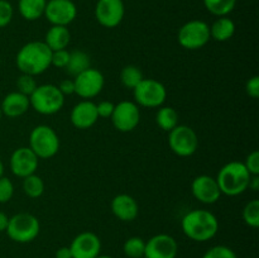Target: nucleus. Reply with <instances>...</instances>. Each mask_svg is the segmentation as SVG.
<instances>
[{
    "label": "nucleus",
    "mask_w": 259,
    "mask_h": 258,
    "mask_svg": "<svg viewBox=\"0 0 259 258\" xmlns=\"http://www.w3.org/2000/svg\"><path fill=\"white\" fill-rule=\"evenodd\" d=\"M51 56L52 51L45 42L33 40L28 42L18 51L15 63L20 72L35 77L50 68Z\"/></svg>",
    "instance_id": "obj_1"
},
{
    "label": "nucleus",
    "mask_w": 259,
    "mask_h": 258,
    "mask_svg": "<svg viewBox=\"0 0 259 258\" xmlns=\"http://www.w3.org/2000/svg\"><path fill=\"white\" fill-rule=\"evenodd\" d=\"M181 228L184 234L191 240L207 242L217 235L219 220L209 210L194 209L182 218Z\"/></svg>",
    "instance_id": "obj_2"
},
{
    "label": "nucleus",
    "mask_w": 259,
    "mask_h": 258,
    "mask_svg": "<svg viewBox=\"0 0 259 258\" xmlns=\"http://www.w3.org/2000/svg\"><path fill=\"white\" fill-rule=\"evenodd\" d=\"M250 176L252 175L248 172L243 162L232 161L220 168L217 182L222 194L227 196H238L248 190Z\"/></svg>",
    "instance_id": "obj_3"
},
{
    "label": "nucleus",
    "mask_w": 259,
    "mask_h": 258,
    "mask_svg": "<svg viewBox=\"0 0 259 258\" xmlns=\"http://www.w3.org/2000/svg\"><path fill=\"white\" fill-rule=\"evenodd\" d=\"M30 106L42 115H53L63 108L65 96L53 83L38 85L29 96Z\"/></svg>",
    "instance_id": "obj_4"
},
{
    "label": "nucleus",
    "mask_w": 259,
    "mask_h": 258,
    "mask_svg": "<svg viewBox=\"0 0 259 258\" xmlns=\"http://www.w3.org/2000/svg\"><path fill=\"white\" fill-rule=\"evenodd\" d=\"M29 148L38 158H52L60 151V138L55 129L46 124H40L30 132Z\"/></svg>",
    "instance_id": "obj_5"
},
{
    "label": "nucleus",
    "mask_w": 259,
    "mask_h": 258,
    "mask_svg": "<svg viewBox=\"0 0 259 258\" xmlns=\"http://www.w3.org/2000/svg\"><path fill=\"white\" fill-rule=\"evenodd\" d=\"M40 230L39 220L29 212H18L9 218L5 232L17 243H29L38 237Z\"/></svg>",
    "instance_id": "obj_6"
},
{
    "label": "nucleus",
    "mask_w": 259,
    "mask_h": 258,
    "mask_svg": "<svg viewBox=\"0 0 259 258\" xmlns=\"http://www.w3.org/2000/svg\"><path fill=\"white\" fill-rule=\"evenodd\" d=\"M210 25L204 20L194 19L185 23L179 30L177 40L185 50L196 51L209 43Z\"/></svg>",
    "instance_id": "obj_7"
},
{
    "label": "nucleus",
    "mask_w": 259,
    "mask_h": 258,
    "mask_svg": "<svg viewBox=\"0 0 259 258\" xmlns=\"http://www.w3.org/2000/svg\"><path fill=\"white\" fill-rule=\"evenodd\" d=\"M133 95L138 106L161 108L167 99V90L163 83L154 78H143L133 89Z\"/></svg>",
    "instance_id": "obj_8"
},
{
    "label": "nucleus",
    "mask_w": 259,
    "mask_h": 258,
    "mask_svg": "<svg viewBox=\"0 0 259 258\" xmlns=\"http://www.w3.org/2000/svg\"><path fill=\"white\" fill-rule=\"evenodd\" d=\"M168 146L175 154L190 157L199 148V137L189 125H177L168 132Z\"/></svg>",
    "instance_id": "obj_9"
},
{
    "label": "nucleus",
    "mask_w": 259,
    "mask_h": 258,
    "mask_svg": "<svg viewBox=\"0 0 259 258\" xmlns=\"http://www.w3.org/2000/svg\"><path fill=\"white\" fill-rule=\"evenodd\" d=\"M110 119L116 131L128 133L138 126L141 121V110L134 101L124 100L116 104Z\"/></svg>",
    "instance_id": "obj_10"
},
{
    "label": "nucleus",
    "mask_w": 259,
    "mask_h": 258,
    "mask_svg": "<svg viewBox=\"0 0 259 258\" xmlns=\"http://www.w3.org/2000/svg\"><path fill=\"white\" fill-rule=\"evenodd\" d=\"M73 82H75V94L85 100H89L98 96L103 91L105 77L99 70L89 67L88 70L75 76Z\"/></svg>",
    "instance_id": "obj_11"
},
{
    "label": "nucleus",
    "mask_w": 259,
    "mask_h": 258,
    "mask_svg": "<svg viewBox=\"0 0 259 258\" xmlns=\"http://www.w3.org/2000/svg\"><path fill=\"white\" fill-rule=\"evenodd\" d=\"M45 17L52 25L67 27L77 17V8L72 0H48Z\"/></svg>",
    "instance_id": "obj_12"
},
{
    "label": "nucleus",
    "mask_w": 259,
    "mask_h": 258,
    "mask_svg": "<svg viewBox=\"0 0 259 258\" xmlns=\"http://www.w3.org/2000/svg\"><path fill=\"white\" fill-rule=\"evenodd\" d=\"M125 7L123 0H99L95 7V18L105 28L118 27L124 19Z\"/></svg>",
    "instance_id": "obj_13"
},
{
    "label": "nucleus",
    "mask_w": 259,
    "mask_h": 258,
    "mask_svg": "<svg viewBox=\"0 0 259 258\" xmlns=\"http://www.w3.org/2000/svg\"><path fill=\"white\" fill-rule=\"evenodd\" d=\"M9 163L13 175L24 179L29 175L35 174L39 164V158L29 147H19L12 153Z\"/></svg>",
    "instance_id": "obj_14"
},
{
    "label": "nucleus",
    "mask_w": 259,
    "mask_h": 258,
    "mask_svg": "<svg viewBox=\"0 0 259 258\" xmlns=\"http://www.w3.org/2000/svg\"><path fill=\"white\" fill-rule=\"evenodd\" d=\"M179 253V244L169 234L153 235L146 242L144 258H176Z\"/></svg>",
    "instance_id": "obj_15"
},
{
    "label": "nucleus",
    "mask_w": 259,
    "mask_h": 258,
    "mask_svg": "<svg viewBox=\"0 0 259 258\" xmlns=\"http://www.w3.org/2000/svg\"><path fill=\"white\" fill-rule=\"evenodd\" d=\"M72 258H96L100 254L101 240L95 233L82 232L70 244Z\"/></svg>",
    "instance_id": "obj_16"
},
{
    "label": "nucleus",
    "mask_w": 259,
    "mask_h": 258,
    "mask_svg": "<svg viewBox=\"0 0 259 258\" xmlns=\"http://www.w3.org/2000/svg\"><path fill=\"white\" fill-rule=\"evenodd\" d=\"M192 195L196 200L202 204L211 205L219 201L222 196V191L219 189L217 179L209 175H200L192 181L191 184Z\"/></svg>",
    "instance_id": "obj_17"
},
{
    "label": "nucleus",
    "mask_w": 259,
    "mask_h": 258,
    "mask_svg": "<svg viewBox=\"0 0 259 258\" xmlns=\"http://www.w3.org/2000/svg\"><path fill=\"white\" fill-rule=\"evenodd\" d=\"M71 123L77 129H89L98 121L99 115L96 104L90 100H82L76 104L70 114Z\"/></svg>",
    "instance_id": "obj_18"
},
{
    "label": "nucleus",
    "mask_w": 259,
    "mask_h": 258,
    "mask_svg": "<svg viewBox=\"0 0 259 258\" xmlns=\"http://www.w3.org/2000/svg\"><path fill=\"white\" fill-rule=\"evenodd\" d=\"M111 211L121 222H133L139 214L137 200L128 194H119L111 200Z\"/></svg>",
    "instance_id": "obj_19"
},
{
    "label": "nucleus",
    "mask_w": 259,
    "mask_h": 258,
    "mask_svg": "<svg viewBox=\"0 0 259 258\" xmlns=\"http://www.w3.org/2000/svg\"><path fill=\"white\" fill-rule=\"evenodd\" d=\"M30 103L29 96L19 93V91H13L9 93L2 101L0 109L3 111V115L8 118H18L22 116L29 110Z\"/></svg>",
    "instance_id": "obj_20"
},
{
    "label": "nucleus",
    "mask_w": 259,
    "mask_h": 258,
    "mask_svg": "<svg viewBox=\"0 0 259 258\" xmlns=\"http://www.w3.org/2000/svg\"><path fill=\"white\" fill-rule=\"evenodd\" d=\"M71 33L67 27L63 25H52L46 33L45 43L50 47L51 51L66 50L70 45Z\"/></svg>",
    "instance_id": "obj_21"
},
{
    "label": "nucleus",
    "mask_w": 259,
    "mask_h": 258,
    "mask_svg": "<svg viewBox=\"0 0 259 258\" xmlns=\"http://www.w3.org/2000/svg\"><path fill=\"white\" fill-rule=\"evenodd\" d=\"M235 33V23L230 18L219 17L210 25V38L218 42H227Z\"/></svg>",
    "instance_id": "obj_22"
},
{
    "label": "nucleus",
    "mask_w": 259,
    "mask_h": 258,
    "mask_svg": "<svg viewBox=\"0 0 259 258\" xmlns=\"http://www.w3.org/2000/svg\"><path fill=\"white\" fill-rule=\"evenodd\" d=\"M47 0H19L18 10L25 20H37L45 15Z\"/></svg>",
    "instance_id": "obj_23"
},
{
    "label": "nucleus",
    "mask_w": 259,
    "mask_h": 258,
    "mask_svg": "<svg viewBox=\"0 0 259 258\" xmlns=\"http://www.w3.org/2000/svg\"><path fill=\"white\" fill-rule=\"evenodd\" d=\"M89 67H91V61L88 53L81 50H75L70 52V60H68L67 66H66V70L68 71L70 75L75 77L78 73L88 70Z\"/></svg>",
    "instance_id": "obj_24"
},
{
    "label": "nucleus",
    "mask_w": 259,
    "mask_h": 258,
    "mask_svg": "<svg viewBox=\"0 0 259 258\" xmlns=\"http://www.w3.org/2000/svg\"><path fill=\"white\" fill-rule=\"evenodd\" d=\"M156 123L164 132H171L179 125V113L172 106H161L156 114Z\"/></svg>",
    "instance_id": "obj_25"
},
{
    "label": "nucleus",
    "mask_w": 259,
    "mask_h": 258,
    "mask_svg": "<svg viewBox=\"0 0 259 258\" xmlns=\"http://www.w3.org/2000/svg\"><path fill=\"white\" fill-rule=\"evenodd\" d=\"M45 189V181L38 175L33 174L23 179V191L30 199H38V197L42 196Z\"/></svg>",
    "instance_id": "obj_26"
},
{
    "label": "nucleus",
    "mask_w": 259,
    "mask_h": 258,
    "mask_svg": "<svg viewBox=\"0 0 259 258\" xmlns=\"http://www.w3.org/2000/svg\"><path fill=\"white\" fill-rule=\"evenodd\" d=\"M207 12L217 17H227L234 10L237 0H202Z\"/></svg>",
    "instance_id": "obj_27"
},
{
    "label": "nucleus",
    "mask_w": 259,
    "mask_h": 258,
    "mask_svg": "<svg viewBox=\"0 0 259 258\" xmlns=\"http://www.w3.org/2000/svg\"><path fill=\"white\" fill-rule=\"evenodd\" d=\"M143 78V72H142L138 66L128 65L123 67L120 72L121 83H123L124 88L131 89V90H133Z\"/></svg>",
    "instance_id": "obj_28"
},
{
    "label": "nucleus",
    "mask_w": 259,
    "mask_h": 258,
    "mask_svg": "<svg viewBox=\"0 0 259 258\" xmlns=\"http://www.w3.org/2000/svg\"><path fill=\"white\" fill-rule=\"evenodd\" d=\"M144 249H146V242L139 237L128 238L123 245V252L128 258L144 257Z\"/></svg>",
    "instance_id": "obj_29"
},
{
    "label": "nucleus",
    "mask_w": 259,
    "mask_h": 258,
    "mask_svg": "<svg viewBox=\"0 0 259 258\" xmlns=\"http://www.w3.org/2000/svg\"><path fill=\"white\" fill-rule=\"evenodd\" d=\"M243 220L250 228L259 227V200L254 199L247 202L243 209Z\"/></svg>",
    "instance_id": "obj_30"
},
{
    "label": "nucleus",
    "mask_w": 259,
    "mask_h": 258,
    "mask_svg": "<svg viewBox=\"0 0 259 258\" xmlns=\"http://www.w3.org/2000/svg\"><path fill=\"white\" fill-rule=\"evenodd\" d=\"M37 81L35 77L32 75H27V73H22L17 80V89L19 93L24 94V95L30 96L33 91L37 89Z\"/></svg>",
    "instance_id": "obj_31"
},
{
    "label": "nucleus",
    "mask_w": 259,
    "mask_h": 258,
    "mask_svg": "<svg viewBox=\"0 0 259 258\" xmlns=\"http://www.w3.org/2000/svg\"><path fill=\"white\" fill-rule=\"evenodd\" d=\"M202 258H238L234 250L227 245H215L211 247Z\"/></svg>",
    "instance_id": "obj_32"
},
{
    "label": "nucleus",
    "mask_w": 259,
    "mask_h": 258,
    "mask_svg": "<svg viewBox=\"0 0 259 258\" xmlns=\"http://www.w3.org/2000/svg\"><path fill=\"white\" fill-rule=\"evenodd\" d=\"M13 195H14V185H13L12 180L2 176L0 177V204L10 201Z\"/></svg>",
    "instance_id": "obj_33"
},
{
    "label": "nucleus",
    "mask_w": 259,
    "mask_h": 258,
    "mask_svg": "<svg viewBox=\"0 0 259 258\" xmlns=\"http://www.w3.org/2000/svg\"><path fill=\"white\" fill-rule=\"evenodd\" d=\"M14 9L8 0H0V28H4L12 22Z\"/></svg>",
    "instance_id": "obj_34"
},
{
    "label": "nucleus",
    "mask_w": 259,
    "mask_h": 258,
    "mask_svg": "<svg viewBox=\"0 0 259 258\" xmlns=\"http://www.w3.org/2000/svg\"><path fill=\"white\" fill-rule=\"evenodd\" d=\"M68 60H70V52L67 50L52 51L51 56V66H55L57 68H66Z\"/></svg>",
    "instance_id": "obj_35"
},
{
    "label": "nucleus",
    "mask_w": 259,
    "mask_h": 258,
    "mask_svg": "<svg viewBox=\"0 0 259 258\" xmlns=\"http://www.w3.org/2000/svg\"><path fill=\"white\" fill-rule=\"evenodd\" d=\"M245 168L248 169L250 175H259V152L252 151L245 158V162H243Z\"/></svg>",
    "instance_id": "obj_36"
},
{
    "label": "nucleus",
    "mask_w": 259,
    "mask_h": 258,
    "mask_svg": "<svg viewBox=\"0 0 259 258\" xmlns=\"http://www.w3.org/2000/svg\"><path fill=\"white\" fill-rule=\"evenodd\" d=\"M114 108H115V104L108 100L100 101L99 104H96V110H98L99 118H111Z\"/></svg>",
    "instance_id": "obj_37"
},
{
    "label": "nucleus",
    "mask_w": 259,
    "mask_h": 258,
    "mask_svg": "<svg viewBox=\"0 0 259 258\" xmlns=\"http://www.w3.org/2000/svg\"><path fill=\"white\" fill-rule=\"evenodd\" d=\"M245 93L252 99L259 98V76H252L247 81V83H245Z\"/></svg>",
    "instance_id": "obj_38"
},
{
    "label": "nucleus",
    "mask_w": 259,
    "mask_h": 258,
    "mask_svg": "<svg viewBox=\"0 0 259 258\" xmlns=\"http://www.w3.org/2000/svg\"><path fill=\"white\" fill-rule=\"evenodd\" d=\"M57 88L58 90L62 93L63 96L75 94V82H73V80H71V78H65V80H62Z\"/></svg>",
    "instance_id": "obj_39"
},
{
    "label": "nucleus",
    "mask_w": 259,
    "mask_h": 258,
    "mask_svg": "<svg viewBox=\"0 0 259 258\" xmlns=\"http://www.w3.org/2000/svg\"><path fill=\"white\" fill-rule=\"evenodd\" d=\"M56 258H72L70 247H61L56 252Z\"/></svg>",
    "instance_id": "obj_40"
},
{
    "label": "nucleus",
    "mask_w": 259,
    "mask_h": 258,
    "mask_svg": "<svg viewBox=\"0 0 259 258\" xmlns=\"http://www.w3.org/2000/svg\"><path fill=\"white\" fill-rule=\"evenodd\" d=\"M8 223H9V217L5 212L0 211V233L7 230Z\"/></svg>",
    "instance_id": "obj_41"
},
{
    "label": "nucleus",
    "mask_w": 259,
    "mask_h": 258,
    "mask_svg": "<svg viewBox=\"0 0 259 258\" xmlns=\"http://www.w3.org/2000/svg\"><path fill=\"white\" fill-rule=\"evenodd\" d=\"M248 189L253 190V191H258L259 190V175H253V176H250L249 187H248Z\"/></svg>",
    "instance_id": "obj_42"
},
{
    "label": "nucleus",
    "mask_w": 259,
    "mask_h": 258,
    "mask_svg": "<svg viewBox=\"0 0 259 258\" xmlns=\"http://www.w3.org/2000/svg\"><path fill=\"white\" fill-rule=\"evenodd\" d=\"M4 176V164H3L2 159H0V177Z\"/></svg>",
    "instance_id": "obj_43"
},
{
    "label": "nucleus",
    "mask_w": 259,
    "mask_h": 258,
    "mask_svg": "<svg viewBox=\"0 0 259 258\" xmlns=\"http://www.w3.org/2000/svg\"><path fill=\"white\" fill-rule=\"evenodd\" d=\"M96 258H113V257H111V255H101V254H99Z\"/></svg>",
    "instance_id": "obj_44"
},
{
    "label": "nucleus",
    "mask_w": 259,
    "mask_h": 258,
    "mask_svg": "<svg viewBox=\"0 0 259 258\" xmlns=\"http://www.w3.org/2000/svg\"><path fill=\"white\" fill-rule=\"evenodd\" d=\"M2 118H3V111L2 109H0V120H2Z\"/></svg>",
    "instance_id": "obj_45"
},
{
    "label": "nucleus",
    "mask_w": 259,
    "mask_h": 258,
    "mask_svg": "<svg viewBox=\"0 0 259 258\" xmlns=\"http://www.w3.org/2000/svg\"><path fill=\"white\" fill-rule=\"evenodd\" d=\"M142 258H144V257H142Z\"/></svg>",
    "instance_id": "obj_46"
}]
</instances>
